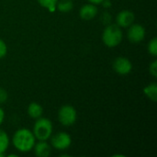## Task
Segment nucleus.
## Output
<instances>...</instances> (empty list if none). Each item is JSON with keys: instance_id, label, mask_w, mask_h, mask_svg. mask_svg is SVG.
Returning a JSON list of instances; mask_svg holds the SVG:
<instances>
[{"instance_id": "6ab92c4d", "label": "nucleus", "mask_w": 157, "mask_h": 157, "mask_svg": "<svg viewBox=\"0 0 157 157\" xmlns=\"http://www.w3.org/2000/svg\"><path fill=\"white\" fill-rule=\"evenodd\" d=\"M6 99H7V93H6V91L4 88L0 87V104L6 102Z\"/></svg>"}, {"instance_id": "39448f33", "label": "nucleus", "mask_w": 157, "mask_h": 157, "mask_svg": "<svg viewBox=\"0 0 157 157\" xmlns=\"http://www.w3.org/2000/svg\"><path fill=\"white\" fill-rule=\"evenodd\" d=\"M72 144L71 136L66 132H58L52 138V145L57 150H65Z\"/></svg>"}, {"instance_id": "423d86ee", "label": "nucleus", "mask_w": 157, "mask_h": 157, "mask_svg": "<svg viewBox=\"0 0 157 157\" xmlns=\"http://www.w3.org/2000/svg\"><path fill=\"white\" fill-rule=\"evenodd\" d=\"M145 37V29L140 24H132L129 27L128 38L133 43L141 42Z\"/></svg>"}, {"instance_id": "f257e3e1", "label": "nucleus", "mask_w": 157, "mask_h": 157, "mask_svg": "<svg viewBox=\"0 0 157 157\" xmlns=\"http://www.w3.org/2000/svg\"><path fill=\"white\" fill-rule=\"evenodd\" d=\"M36 138L33 132L28 129H19L13 135V144L15 148L21 153H28L31 151L35 145Z\"/></svg>"}, {"instance_id": "9b49d317", "label": "nucleus", "mask_w": 157, "mask_h": 157, "mask_svg": "<svg viewBox=\"0 0 157 157\" xmlns=\"http://www.w3.org/2000/svg\"><path fill=\"white\" fill-rule=\"evenodd\" d=\"M43 113V109L42 107L36 102H32L29 105L28 108V114L30 118L32 119H38L40 117H41Z\"/></svg>"}, {"instance_id": "6e6552de", "label": "nucleus", "mask_w": 157, "mask_h": 157, "mask_svg": "<svg viewBox=\"0 0 157 157\" xmlns=\"http://www.w3.org/2000/svg\"><path fill=\"white\" fill-rule=\"evenodd\" d=\"M134 19L135 16L130 10H122L116 17L117 25L121 28H129L132 24H133Z\"/></svg>"}, {"instance_id": "5701e85b", "label": "nucleus", "mask_w": 157, "mask_h": 157, "mask_svg": "<svg viewBox=\"0 0 157 157\" xmlns=\"http://www.w3.org/2000/svg\"><path fill=\"white\" fill-rule=\"evenodd\" d=\"M91 4H94V5H98V4H101L103 0H88Z\"/></svg>"}, {"instance_id": "a211bd4d", "label": "nucleus", "mask_w": 157, "mask_h": 157, "mask_svg": "<svg viewBox=\"0 0 157 157\" xmlns=\"http://www.w3.org/2000/svg\"><path fill=\"white\" fill-rule=\"evenodd\" d=\"M149 71L150 74L154 76V77H157V61H154L149 67Z\"/></svg>"}, {"instance_id": "f8f14e48", "label": "nucleus", "mask_w": 157, "mask_h": 157, "mask_svg": "<svg viewBox=\"0 0 157 157\" xmlns=\"http://www.w3.org/2000/svg\"><path fill=\"white\" fill-rule=\"evenodd\" d=\"M144 95L147 98H149L151 100H153L154 102H155L157 100L156 83H152V84L148 85L147 86H145L144 89Z\"/></svg>"}, {"instance_id": "2eb2a0df", "label": "nucleus", "mask_w": 157, "mask_h": 157, "mask_svg": "<svg viewBox=\"0 0 157 157\" xmlns=\"http://www.w3.org/2000/svg\"><path fill=\"white\" fill-rule=\"evenodd\" d=\"M37 1L42 7L47 8L50 12H54L56 10V4L58 0H37Z\"/></svg>"}, {"instance_id": "412c9836", "label": "nucleus", "mask_w": 157, "mask_h": 157, "mask_svg": "<svg viewBox=\"0 0 157 157\" xmlns=\"http://www.w3.org/2000/svg\"><path fill=\"white\" fill-rule=\"evenodd\" d=\"M101 4H102L103 6L106 7V8H109V7L111 6V1H110V0H103Z\"/></svg>"}, {"instance_id": "aec40b11", "label": "nucleus", "mask_w": 157, "mask_h": 157, "mask_svg": "<svg viewBox=\"0 0 157 157\" xmlns=\"http://www.w3.org/2000/svg\"><path fill=\"white\" fill-rule=\"evenodd\" d=\"M101 19H102V21H103L104 24L109 25V22H110V20H111V16H110L108 12H105V13L103 14V16L101 17Z\"/></svg>"}, {"instance_id": "dca6fc26", "label": "nucleus", "mask_w": 157, "mask_h": 157, "mask_svg": "<svg viewBox=\"0 0 157 157\" xmlns=\"http://www.w3.org/2000/svg\"><path fill=\"white\" fill-rule=\"evenodd\" d=\"M148 52H150V54H152L153 56H156L157 55V39L154 38L151 40V41L148 43Z\"/></svg>"}, {"instance_id": "f3484780", "label": "nucleus", "mask_w": 157, "mask_h": 157, "mask_svg": "<svg viewBox=\"0 0 157 157\" xmlns=\"http://www.w3.org/2000/svg\"><path fill=\"white\" fill-rule=\"evenodd\" d=\"M7 52V47H6V44L5 43V41H3L1 39H0V59L5 57L6 54Z\"/></svg>"}, {"instance_id": "ddd939ff", "label": "nucleus", "mask_w": 157, "mask_h": 157, "mask_svg": "<svg viewBox=\"0 0 157 157\" xmlns=\"http://www.w3.org/2000/svg\"><path fill=\"white\" fill-rule=\"evenodd\" d=\"M9 145V138L6 132L0 130V155H5V152L7 150Z\"/></svg>"}, {"instance_id": "4468645a", "label": "nucleus", "mask_w": 157, "mask_h": 157, "mask_svg": "<svg viewBox=\"0 0 157 157\" xmlns=\"http://www.w3.org/2000/svg\"><path fill=\"white\" fill-rule=\"evenodd\" d=\"M74 7V3L72 0H60L56 4V8L63 13L70 12Z\"/></svg>"}, {"instance_id": "20e7f679", "label": "nucleus", "mask_w": 157, "mask_h": 157, "mask_svg": "<svg viewBox=\"0 0 157 157\" xmlns=\"http://www.w3.org/2000/svg\"><path fill=\"white\" fill-rule=\"evenodd\" d=\"M58 119L59 121L64 126H71L73 125L77 119V113L74 107L70 105L63 106L58 112Z\"/></svg>"}, {"instance_id": "f03ea898", "label": "nucleus", "mask_w": 157, "mask_h": 157, "mask_svg": "<svg viewBox=\"0 0 157 157\" xmlns=\"http://www.w3.org/2000/svg\"><path fill=\"white\" fill-rule=\"evenodd\" d=\"M122 30L117 24H109L102 34L104 44L109 48L118 46L122 40Z\"/></svg>"}, {"instance_id": "1a4fd4ad", "label": "nucleus", "mask_w": 157, "mask_h": 157, "mask_svg": "<svg viewBox=\"0 0 157 157\" xmlns=\"http://www.w3.org/2000/svg\"><path fill=\"white\" fill-rule=\"evenodd\" d=\"M79 14L81 18L85 20H91L98 15V7L94 4H86L80 8Z\"/></svg>"}, {"instance_id": "4be33fe9", "label": "nucleus", "mask_w": 157, "mask_h": 157, "mask_svg": "<svg viewBox=\"0 0 157 157\" xmlns=\"http://www.w3.org/2000/svg\"><path fill=\"white\" fill-rule=\"evenodd\" d=\"M4 119H5V112H4V109L0 108V125L3 123Z\"/></svg>"}, {"instance_id": "7ed1b4c3", "label": "nucleus", "mask_w": 157, "mask_h": 157, "mask_svg": "<svg viewBox=\"0 0 157 157\" xmlns=\"http://www.w3.org/2000/svg\"><path fill=\"white\" fill-rule=\"evenodd\" d=\"M52 133V124L49 119L46 118H38L34 124L33 134L36 139L39 141L48 140Z\"/></svg>"}, {"instance_id": "0eeeda50", "label": "nucleus", "mask_w": 157, "mask_h": 157, "mask_svg": "<svg viewBox=\"0 0 157 157\" xmlns=\"http://www.w3.org/2000/svg\"><path fill=\"white\" fill-rule=\"evenodd\" d=\"M113 69L120 75H128L132 69L131 61L125 57H118L113 63Z\"/></svg>"}, {"instance_id": "9d476101", "label": "nucleus", "mask_w": 157, "mask_h": 157, "mask_svg": "<svg viewBox=\"0 0 157 157\" xmlns=\"http://www.w3.org/2000/svg\"><path fill=\"white\" fill-rule=\"evenodd\" d=\"M35 155L38 157H48L51 155V146L46 143V141H40L34 145Z\"/></svg>"}]
</instances>
